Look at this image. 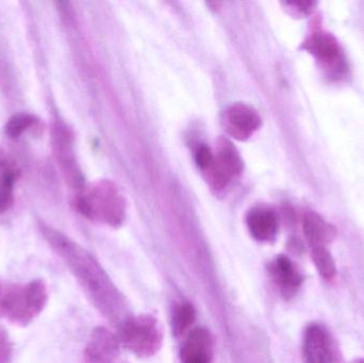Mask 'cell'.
<instances>
[{"mask_svg": "<svg viewBox=\"0 0 364 363\" xmlns=\"http://www.w3.org/2000/svg\"><path fill=\"white\" fill-rule=\"evenodd\" d=\"M36 227L45 242L68 266L95 308L113 323L121 324L125 321L127 319L125 298L97 259L44 220L36 219Z\"/></svg>", "mask_w": 364, "mask_h": 363, "instance_id": "cell-1", "label": "cell"}, {"mask_svg": "<svg viewBox=\"0 0 364 363\" xmlns=\"http://www.w3.org/2000/svg\"><path fill=\"white\" fill-rule=\"evenodd\" d=\"M48 302V288L42 279L26 285H4L0 292V315L25 327L38 317Z\"/></svg>", "mask_w": 364, "mask_h": 363, "instance_id": "cell-2", "label": "cell"}, {"mask_svg": "<svg viewBox=\"0 0 364 363\" xmlns=\"http://www.w3.org/2000/svg\"><path fill=\"white\" fill-rule=\"evenodd\" d=\"M76 209L87 219L111 227H119L125 221V200L114 183L109 180L83 188L77 195Z\"/></svg>", "mask_w": 364, "mask_h": 363, "instance_id": "cell-3", "label": "cell"}, {"mask_svg": "<svg viewBox=\"0 0 364 363\" xmlns=\"http://www.w3.org/2000/svg\"><path fill=\"white\" fill-rule=\"evenodd\" d=\"M121 345L138 357H151L158 353L164 341L161 326L153 315L128 318L122 322L119 337Z\"/></svg>", "mask_w": 364, "mask_h": 363, "instance_id": "cell-4", "label": "cell"}, {"mask_svg": "<svg viewBox=\"0 0 364 363\" xmlns=\"http://www.w3.org/2000/svg\"><path fill=\"white\" fill-rule=\"evenodd\" d=\"M51 147L58 166L70 189L80 192L85 185L75 151V136L73 130L64 121H53L51 127Z\"/></svg>", "mask_w": 364, "mask_h": 363, "instance_id": "cell-5", "label": "cell"}, {"mask_svg": "<svg viewBox=\"0 0 364 363\" xmlns=\"http://www.w3.org/2000/svg\"><path fill=\"white\" fill-rule=\"evenodd\" d=\"M304 48L314 55L320 67L333 80H340L348 74L346 53L337 38L324 30H316L308 36Z\"/></svg>", "mask_w": 364, "mask_h": 363, "instance_id": "cell-6", "label": "cell"}, {"mask_svg": "<svg viewBox=\"0 0 364 363\" xmlns=\"http://www.w3.org/2000/svg\"><path fill=\"white\" fill-rule=\"evenodd\" d=\"M243 170V161L237 149L227 139H220L213 151L211 163L203 172L210 185L216 191L228 187Z\"/></svg>", "mask_w": 364, "mask_h": 363, "instance_id": "cell-7", "label": "cell"}, {"mask_svg": "<svg viewBox=\"0 0 364 363\" xmlns=\"http://www.w3.org/2000/svg\"><path fill=\"white\" fill-rule=\"evenodd\" d=\"M225 129L235 140L252 138L261 126V117L252 107L242 102L231 104L223 117Z\"/></svg>", "mask_w": 364, "mask_h": 363, "instance_id": "cell-8", "label": "cell"}, {"mask_svg": "<svg viewBox=\"0 0 364 363\" xmlns=\"http://www.w3.org/2000/svg\"><path fill=\"white\" fill-rule=\"evenodd\" d=\"M119 338L110 330L97 327L92 332L83 353L85 363H117L119 356Z\"/></svg>", "mask_w": 364, "mask_h": 363, "instance_id": "cell-9", "label": "cell"}, {"mask_svg": "<svg viewBox=\"0 0 364 363\" xmlns=\"http://www.w3.org/2000/svg\"><path fill=\"white\" fill-rule=\"evenodd\" d=\"M269 272L280 294L286 300L294 298L303 285V275L294 262L287 256H277L269 264Z\"/></svg>", "mask_w": 364, "mask_h": 363, "instance_id": "cell-10", "label": "cell"}, {"mask_svg": "<svg viewBox=\"0 0 364 363\" xmlns=\"http://www.w3.org/2000/svg\"><path fill=\"white\" fill-rule=\"evenodd\" d=\"M305 363H333V352L328 332L318 324L306 328L303 339Z\"/></svg>", "mask_w": 364, "mask_h": 363, "instance_id": "cell-11", "label": "cell"}, {"mask_svg": "<svg viewBox=\"0 0 364 363\" xmlns=\"http://www.w3.org/2000/svg\"><path fill=\"white\" fill-rule=\"evenodd\" d=\"M214 340L205 327H196L188 332L181 350V363H211Z\"/></svg>", "mask_w": 364, "mask_h": 363, "instance_id": "cell-12", "label": "cell"}, {"mask_svg": "<svg viewBox=\"0 0 364 363\" xmlns=\"http://www.w3.org/2000/svg\"><path fill=\"white\" fill-rule=\"evenodd\" d=\"M246 225L250 236L258 242H273L277 236L278 217L271 209L264 207L252 209L246 217Z\"/></svg>", "mask_w": 364, "mask_h": 363, "instance_id": "cell-13", "label": "cell"}, {"mask_svg": "<svg viewBox=\"0 0 364 363\" xmlns=\"http://www.w3.org/2000/svg\"><path fill=\"white\" fill-rule=\"evenodd\" d=\"M304 234L310 247L328 246L337 236L335 226L325 221L318 213L307 212L304 215Z\"/></svg>", "mask_w": 364, "mask_h": 363, "instance_id": "cell-14", "label": "cell"}, {"mask_svg": "<svg viewBox=\"0 0 364 363\" xmlns=\"http://www.w3.org/2000/svg\"><path fill=\"white\" fill-rule=\"evenodd\" d=\"M40 119L30 113H15L6 121L4 132L9 138L16 140L28 130L38 129Z\"/></svg>", "mask_w": 364, "mask_h": 363, "instance_id": "cell-15", "label": "cell"}, {"mask_svg": "<svg viewBox=\"0 0 364 363\" xmlns=\"http://www.w3.org/2000/svg\"><path fill=\"white\" fill-rule=\"evenodd\" d=\"M311 258L318 274L326 281H331L337 276V264L328 247H312Z\"/></svg>", "mask_w": 364, "mask_h": 363, "instance_id": "cell-16", "label": "cell"}, {"mask_svg": "<svg viewBox=\"0 0 364 363\" xmlns=\"http://www.w3.org/2000/svg\"><path fill=\"white\" fill-rule=\"evenodd\" d=\"M17 179L15 168L0 173V215L8 212L14 204V185Z\"/></svg>", "mask_w": 364, "mask_h": 363, "instance_id": "cell-17", "label": "cell"}, {"mask_svg": "<svg viewBox=\"0 0 364 363\" xmlns=\"http://www.w3.org/2000/svg\"><path fill=\"white\" fill-rule=\"evenodd\" d=\"M196 319V311L190 303H181L175 309L174 317H173V330L177 337L183 336L186 332L190 330Z\"/></svg>", "mask_w": 364, "mask_h": 363, "instance_id": "cell-18", "label": "cell"}, {"mask_svg": "<svg viewBox=\"0 0 364 363\" xmlns=\"http://www.w3.org/2000/svg\"><path fill=\"white\" fill-rule=\"evenodd\" d=\"M13 357V343L8 332L0 328V363H9Z\"/></svg>", "mask_w": 364, "mask_h": 363, "instance_id": "cell-19", "label": "cell"}, {"mask_svg": "<svg viewBox=\"0 0 364 363\" xmlns=\"http://www.w3.org/2000/svg\"><path fill=\"white\" fill-rule=\"evenodd\" d=\"M316 2L314 1H289L284 4L292 14L295 15H309L316 8Z\"/></svg>", "mask_w": 364, "mask_h": 363, "instance_id": "cell-20", "label": "cell"}, {"mask_svg": "<svg viewBox=\"0 0 364 363\" xmlns=\"http://www.w3.org/2000/svg\"><path fill=\"white\" fill-rule=\"evenodd\" d=\"M10 168H14V166L11 164L10 159H9L8 155H6L4 149L0 147V173L10 170Z\"/></svg>", "mask_w": 364, "mask_h": 363, "instance_id": "cell-21", "label": "cell"}, {"mask_svg": "<svg viewBox=\"0 0 364 363\" xmlns=\"http://www.w3.org/2000/svg\"><path fill=\"white\" fill-rule=\"evenodd\" d=\"M361 10H360V19H361V23H363V29H364V2L363 4V6H361Z\"/></svg>", "mask_w": 364, "mask_h": 363, "instance_id": "cell-22", "label": "cell"}, {"mask_svg": "<svg viewBox=\"0 0 364 363\" xmlns=\"http://www.w3.org/2000/svg\"><path fill=\"white\" fill-rule=\"evenodd\" d=\"M2 287H4V283H2L1 281H0V292H1Z\"/></svg>", "mask_w": 364, "mask_h": 363, "instance_id": "cell-23", "label": "cell"}, {"mask_svg": "<svg viewBox=\"0 0 364 363\" xmlns=\"http://www.w3.org/2000/svg\"><path fill=\"white\" fill-rule=\"evenodd\" d=\"M356 363H364V359L358 360Z\"/></svg>", "mask_w": 364, "mask_h": 363, "instance_id": "cell-24", "label": "cell"}]
</instances>
